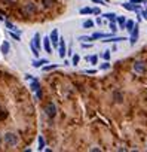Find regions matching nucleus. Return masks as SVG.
I'll list each match as a JSON object with an SVG mask.
<instances>
[{
  "instance_id": "obj_22",
  "label": "nucleus",
  "mask_w": 147,
  "mask_h": 152,
  "mask_svg": "<svg viewBox=\"0 0 147 152\" xmlns=\"http://www.w3.org/2000/svg\"><path fill=\"white\" fill-rule=\"evenodd\" d=\"M83 27H85V28H91V27H94V21H91V20L85 21V23H83Z\"/></svg>"
},
{
  "instance_id": "obj_28",
  "label": "nucleus",
  "mask_w": 147,
  "mask_h": 152,
  "mask_svg": "<svg viewBox=\"0 0 147 152\" xmlns=\"http://www.w3.org/2000/svg\"><path fill=\"white\" fill-rule=\"evenodd\" d=\"M103 57H104L106 61H109V60H110V51H106V52L103 54Z\"/></svg>"
},
{
  "instance_id": "obj_9",
  "label": "nucleus",
  "mask_w": 147,
  "mask_h": 152,
  "mask_svg": "<svg viewBox=\"0 0 147 152\" xmlns=\"http://www.w3.org/2000/svg\"><path fill=\"white\" fill-rule=\"evenodd\" d=\"M24 12H25V14H34V12H36V6H34L33 3H27L25 8H24Z\"/></svg>"
},
{
  "instance_id": "obj_10",
  "label": "nucleus",
  "mask_w": 147,
  "mask_h": 152,
  "mask_svg": "<svg viewBox=\"0 0 147 152\" xmlns=\"http://www.w3.org/2000/svg\"><path fill=\"white\" fill-rule=\"evenodd\" d=\"M31 43H33L37 49H40V34H39V33H36V34H34V39H33V42H31Z\"/></svg>"
},
{
  "instance_id": "obj_5",
  "label": "nucleus",
  "mask_w": 147,
  "mask_h": 152,
  "mask_svg": "<svg viewBox=\"0 0 147 152\" xmlns=\"http://www.w3.org/2000/svg\"><path fill=\"white\" fill-rule=\"evenodd\" d=\"M49 39H51V42H52V45L54 46H58V30L56 28H54L52 30V33H51V36H49Z\"/></svg>"
},
{
  "instance_id": "obj_4",
  "label": "nucleus",
  "mask_w": 147,
  "mask_h": 152,
  "mask_svg": "<svg viewBox=\"0 0 147 152\" xmlns=\"http://www.w3.org/2000/svg\"><path fill=\"white\" fill-rule=\"evenodd\" d=\"M132 69H134V72L135 73H144L146 72V63H143V61H135L134 63V66H132Z\"/></svg>"
},
{
  "instance_id": "obj_33",
  "label": "nucleus",
  "mask_w": 147,
  "mask_h": 152,
  "mask_svg": "<svg viewBox=\"0 0 147 152\" xmlns=\"http://www.w3.org/2000/svg\"><path fill=\"white\" fill-rule=\"evenodd\" d=\"M92 14H100V9H98V8H95V9H92Z\"/></svg>"
},
{
  "instance_id": "obj_18",
  "label": "nucleus",
  "mask_w": 147,
  "mask_h": 152,
  "mask_svg": "<svg viewBox=\"0 0 147 152\" xmlns=\"http://www.w3.org/2000/svg\"><path fill=\"white\" fill-rule=\"evenodd\" d=\"M2 52H3V54H8V52H9V43H8V42H3V45H2Z\"/></svg>"
},
{
  "instance_id": "obj_16",
  "label": "nucleus",
  "mask_w": 147,
  "mask_h": 152,
  "mask_svg": "<svg viewBox=\"0 0 147 152\" xmlns=\"http://www.w3.org/2000/svg\"><path fill=\"white\" fill-rule=\"evenodd\" d=\"M31 90H33V91H39V90H40V85H39V82H37L36 79L31 82Z\"/></svg>"
},
{
  "instance_id": "obj_12",
  "label": "nucleus",
  "mask_w": 147,
  "mask_h": 152,
  "mask_svg": "<svg viewBox=\"0 0 147 152\" xmlns=\"http://www.w3.org/2000/svg\"><path fill=\"white\" fill-rule=\"evenodd\" d=\"M116 21H117V24H119L120 28H125V23H126V18L125 17H117Z\"/></svg>"
},
{
  "instance_id": "obj_19",
  "label": "nucleus",
  "mask_w": 147,
  "mask_h": 152,
  "mask_svg": "<svg viewBox=\"0 0 147 152\" xmlns=\"http://www.w3.org/2000/svg\"><path fill=\"white\" fill-rule=\"evenodd\" d=\"M56 67H58V64H49V66H45L43 67V72H49V70H54Z\"/></svg>"
},
{
  "instance_id": "obj_32",
  "label": "nucleus",
  "mask_w": 147,
  "mask_h": 152,
  "mask_svg": "<svg viewBox=\"0 0 147 152\" xmlns=\"http://www.w3.org/2000/svg\"><path fill=\"white\" fill-rule=\"evenodd\" d=\"M141 17H143V18H144V20H147V9H146V11H143V12H141Z\"/></svg>"
},
{
  "instance_id": "obj_21",
  "label": "nucleus",
  "mask_w": 147,
  "mask_h": 152,
  "mask_svg": "<svg viewBox=\"0 0 147 152\" xmlns=\"http://www.w3.org/2000/svg\"><path fill=\"white\" fill-rule=\"evenodd\" d=\"M45 149V140H43V137L40 136L39 137V151H43Z\"/></svg>"
},
{
  "instance_id": "obj_27",
  "label": "nucleus",
  "mask_w": 147,
  "mask_h": 152,
  "mask_svg": "<svg viewBox=\"0 0 147 152\" xmlns=\"http://www.w3.org/2000/svg\"><path fill=\"white\" fill-rule=\"evenodd\" d=\"M79 40H82V42H85V40H92V36H80Z\"/></svg>"
},
{
  "instance_id": "obj_6",
  "label": "nucleus",
  "mask_w": 147,
  "mask_h": 152,
  "mask_svg": "<svg viewBox=\"0 0 147 152\" xmlns=\"http://www.w3.org/2000/svg\"><path fill=\"white\" fill-rule=\"evenodd\" d=\"M43 48L48 54H52V48H51V39L49 37H45L43 39Z\"/></svg>"
},
{
  "instance_id": "obj_35",
  "label": "nucleus",
  "mask_w": 147,
  "mask_h": 152,
  "mask_svg": "<svg viewBox=\"0 0 147 152\" xmlns=\"http://www.w3.org/2000/svg\"><path fill=\"white\" fill-rule=\"evenodd\" d=\"M43 2H45V6H51V5H49L51 0H43Z\"/></svg>"
},
{
  "instance_id": "obj_25",
  "label": "nucleus",
  "mask_w": 147,
  "mask_h": 152,
  "mask_svg": "<svg viewBox=\"0 0 147 152\" xmlns=\"http://www.w3.org/2000/svg\"><path fill=\"white\" fill-rule=\"evenodd\" d=\"M109 28H112V33H116V30H117V27H116V24H114V21H112V23H110V26H109Z\"/></svg>"
},
{
  "instance_id": "obj_31",
  "label": "nucleus",
  "mask_w": 147,
  "mask_h": 152,
  "mask_svg": "<svg viewBox=\"0 0 147 152\" xmlns=\"http://www.w3.org/2000/svg\"><path fill=\"white\" fill-rule=\"evenodd\" d=\"M94 3H98V5H106V2L104 0H92Z\"/></svg>"
},
{
  "instance_id": "obj_8",
  "label": "nucleus",
  "mask_w": 147,
  "mask_h": 152,
  "mask_svg": "<svg viewBox=\"0 0 147 152\" xmlns=\"http://www.w3.org/2000/svg\"><path fill=\"white\" fill-rule=\"evenodd\" d=\"M122 6H123V8H125L126 11H134V12H140V8H138V6H134V5H132L131 2H129V3H123Z\"/></svg>"
},
{
  "instance_id": "obj_29",
  "label": "nucleus",
  "mask_w": 147,
  "mask_h": 152,
  "mask_svg": "<svg viewBox=\"0 0 147 152\" xmlns=\"http://www.w3.org/2000/svg\"><path fill=\"white\" fill-rule=\"evenodd\" d=\"M88 60H89L92 64H97V55H92V57H89Z\"/></svg>"
},
{
  "instance_id": "obj_13",
  "label": "nucleus",
  "mask_w": 147,
  "mask_h": 152,
  "mask_svg": "<svg viewBox=\"0 0 147 152\" xmlns=\"http://www.w3.org/2000/svg\"><path fill=\"white\" fill-rule=\"evenodd\" d=\"M103 17H104V18H107V20H110V21H116V18H117V15H116V14H113V12L104 14Z\"/></svg>"
},
{
  "instance_id": "obj_1",
  "label": "nucleus",
  "mask_w": 147,
  "mask_h": 152,
  "mask_svg": "<svg viewBox=\"0 0 147 152\" xmlns=\"http://www.w3.org/2000/svg\"><path fill=\"white\" fill-rule=\"evenodd\" d=\"M5 142H6L9 146H15V145L18 143V137H17V134H14V133H6V134H5Z\"/></svg>"
},
{
  "instance_id": "obj_23",
  "label": "nucleus",
  "mask_w": 147,
  "mask_h": 152,
  "mask_svg": "<svg viewBox=\"0 0 147 152\" xmlns=\"http://www.w3.org/2000/svg\"><path fill=\"white\" fill-rule=\"evenodd\" d=\"M80 14H82V15H86V14H92V9H91V8H83V9H80Z\"/></svg>"
},
{
  "instance_id": "obj_14",
  "label": "nucleus",
  "mask_w": 147,
  "mask_h": 152,
  "mask_svg": "<svg viewBox=\"0 0 147 152\" xmlns=\"http://www.w3.org/2000/svg\"><path fill=\"white\" fill-rule=\"evenodd\" d=\"M125 28H126L128 31H131V30L134 28V21H132V20H126V23H125Z\"/></svg>"
},
{
  "instance_id": "obj_24",
  "label": "nucleus",
  "mask_w": 147,
  "mask_h": 152,
  "mask_svg": "<svg viewBox=\"0 0 147 152\" xmlns=\"http://www.w3.org/2000/svg\"><path fill=\"white\" fill-rule=\"evenodd\" d=\"M79 60H80V57H79L77 54H76V55H73V60H71V64H75V66H76V64L79 63Z\"/></svg>"
},
{
  "instance_id": "obj_26",
  "label": "nucleus",
  "mask_w": 147,
  "mask_h": 152,
  "mask_svg": "<svg viewBox=\"0 0 147 152\" xmlns=\"http://www.w3.org/2000/svg\"><path fill=\"white\" fill-rule=\"evenodd\" d=\"M147 0H131V3L132 5H140V3H146Z\"/></svg>"
},
{
  "instance_id": "obj_11",
  "label": "nucleus",
  "mask_w": 147,
  "mask_h": 152,
  "mask_svg": "<svg viewBox=\"0 0 147 152\" xmlns=\"http://www.w3.org/2000/svg\"><path fill=\"white\" fill-rule=\"evenodd\" d=\"M43 64H48V60H46V58H40V60H37V61H33V66H34V67H40V66H43Z\"/></svg>"
},
{
  "instance_id": "obj_2",
  "label": "nucleus",
  "mask_w": 147,
  "mask_h": 152,
  "mask_svg": "<svg viewBox=\"0 0 147 152\" xmlns=\"http://www.w3.org/2000/svg\"><path fill=\"white\" fill-rule=\"evenodd\" d=\"M138 31H140V28H138V24H134V28L131 30V37H129V43L134 46L135 45V42L138 40Z\"/></svg>"
},
{
  "instance_id": "obj_15",
  "label": "nucleus",
  "mask_w": 147,
  "mask_h": 152,
  "mask_svg": "<svg viewBox=\"0 0 147 152\" xmlns=\"http://www.w3.org/2000/svg\"><path fill=\"white\" fill-rule=\"evenodd\" d=\"M113 96H114V100H116V103H122L123 97H122V94H120L119 91H114V93H113Z\"/></svg>"
},
{
  "instance_id": "obj_20",
  "label": "nucleus",
  "mask_w": 147,
  "mask_h": 152,
  "mask_svg": "<svg viewBox=\"0 0 147 152\" xmlns=\"http://www.w3.org/2000/svg\"><path fill=\"white\" fill-rule=\"evenodd\" d=\"M112 66H110V63L109 61H106V63H103L101 66H100V70H109Z\"/></svg>"
},
{
  "instance_id": "obj_3",
  "label": "nucleus",
  "mask_w": 147,
  "mask_h": 152,
  "mask_svg": "<svg viewBox=\"0 0 147 152\" xmlns=\"http://www.w3.org/2000/svg\"><path fill=\"white\" fill-rule=\"evenodd\" d=\"M45 112H46V115L49 116V118H54L55 115H56V107H55V104L51 102V103H48L46 106H45Z\"/></svg>"
},
{
  "instance_id": "obj_34",
  "label": "nucleus",
  "mask_w": 147,
  "mask_h": 152,
  "mask_svg": "<svg viewBox=\"0 0 147 152\" xmlns=\"http://www.w3.org/2000/svg\"><path fill=\"white\" fill-rule=\"evenodd\" d=\"M83 48H91V43H82Z\"/></svg>"
},
{
  "instance_id": "obj_30",
  "label": "nucleus",
  "mask_w": 147,
  "mask_h": 152,
  "mask_svg": "<svg viewBox=\"0 0 147 152\" xmlns=\"http://www.w3.org/2000/svg\"><path fill=\"white\" fill-rule=\"evenodd\" d=\"M83 73H88V75H95V73H97V70H95V69H89V70H85Z\"/></svg>"
},
{
  "instance_id": "obj_7",
  "label": "nucleus",
  "mask_w": 147,
  "mask_h": 152,
  "mask_svg": "<svg viewBox=\"0 0 147 152\" xmlns=\"http://www.w3.org/2000/svg\"><path fill=\"white\" fill-rule=\"evenodd\" d=\"M59 57L61 58H64L65 57V42H64V39H59Z\"/></svg>"
},
{
  "instance_id": "obj_17",
  "label": "nucleus",
  "mask_w": 147,
  "mask_h": 152,
  "mask_svg": "<svg viewBox=\"0 0 147 152\" xmlns=\"http://www.w3.org/2000/svg\"><path fill=\"white\" fill-rule=\"evenodd\" d=\"M6 27H8L11 31H14V33H15V31H17V33H20V30H18V28H17L14 24H11V23H6Z\"/></svg>"
}]
</instances>
